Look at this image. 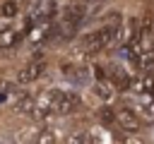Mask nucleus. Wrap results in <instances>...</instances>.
<instances>
[{
	"instance_id": "nucleus-12",
	"label": "nucleus",
	"mask_w": 154,
	"mask_h": 144,
	"mask_svg": "<svg viewBox=\"0 0 154 144\" xmlns=\"http://www.w3.org/2000/svg\"><path fill=\"white\" fill-rule=\"evenodd\" d=\"M31 144H55V134H53L51 130H41V132L31 139Z\"/></svg>"
},
{
	"instance_id": "nucleus-1",
	"label": "nucleus",
	"mask_w": 154,
	"mask_h": 144,
	"mask_svg": "<svg viewBox=\"0 0 154 144\" xmlns=\"http://www.w3.org/2000/svg\"><path fill=\"white\" fill-rule=\"evenodd\" d=\"M103 70H106V79H108L116 89H130V86H132V77H130V72H128L123 65L111 62V65H106Z\"/></svg>"
},
{
	"instance_id": "nucleus-10",
	"label": "nucleus",
	"mask_w": 154,
	"mask_h": 144,
	"mask_svg": "<svg viewBox=\"0 0 154 144\" xmlns=\"http://www.w3.org/2000/svg\"><path fill=\"white\" fill-rule=\"evenodd\" d=\"M0 12H2V17H14V14H19V2L17 0H5Z\"/></svg>"
},
{
	"instance_id": "nucleus-6",
	"label": "nucleus",
	"mask_w": 154,
	"mask_h": 144,
	"mask_svg": "<svg viewBox=\"0 0 154 144\" xmlns=\"http://www.w3.org/2000/svg\"><path fill=\"white\" fill-rule=\"evenodd\" d=\"M91 89H94V94H96L101 101H111V98L116 96V86H113L108 79H96Z\"/></svg>"
},
{
	"instance_id": "nucleus-13",
	"label": "nucleus",
	"mask_w": 154,
	"mask_h": 144,
	"mask_svg": "<svg viewBox=\"0 0 154 144\" xmlns=\"http://www.w3.org/2000/svg\"><path fill=\"white\" fill-rule=\"evenodd\" d=\"M67 144H91L89 132H72V134L67 137Z\"/></svg>"
},
{
	"instance_id": "nucleus-15",
	"label": "nucleus",
	"mask_w": 154,
	"mask_h": 144,
	"mask_svg": "<svg viewBox=\"0 0 154 144\" xmlns=\"http://www.w3.org/2000/svg\"><path fill=\"white\" fill-rule=\"evenodd\" d=\"M152 98H154V91H152Z\"/></svg>"
},
{
	"instance_id": "nucleus-8",
	"label": "nucleus",
	"mask_w": 154,
	"mask_h": 144,
	"mask_svg": "<svg viewBox=\"0 0 154 144\" xmlns=\"http://www.w3.org/2000/svg\"><path fill=\"white\" fill-rule=\"evenodd\" d=\"M137 110H140V118H144V120H154V98H149V96H142V98H137Z\"/></svg>"
},
{
	"instance_id": "nucleus-7",
	"label": "nucleus",
	"mask_w": 154,
	"mask_h": 144,
	"mask_svg": "<svg viewBox=\"0 0 154 144\" xmlns=\"http://www.w3.org/2000/svg\"><path fill=\"white\" fill-rule=\"evenodd\" d=\"M34 106H36V98L29 96V94L17 96V101H14V110H17V113H26V115H31V113H34Z\"/></svg>"
},
{
	"instance_id": "nucleus-14",
	"label": "nucleus",
	"mask_w": 154,
	"mask_h": 144,
	"mask_svg": "<svg viewBox=\"0 0 154 144\" xmlns=\"http://www.w3.org/2000/svg\"><path fill=\"white\" fill-rule=\"evenodd\" d=\"M0 103H7V86L0 89Z\"/></svg>"
},
{
	"instance_id": "nucleus-11",
	"label": "nucleus",
	"mask_w": 154,
	"mask_h": 144,
	"mask_svg": "<svg viewBox=\"0 0 154 144\" xmlns=\"http://www.w3.org/2000/svg\"><path fill=\"white\" fill-rule=\"evenodd\" d=\"M99 122H101L103 127L113 125V122H116V110H111V108H99Z\"/></svg>"
},
{
	"instance_id": "nucleus-9",
	"label": "nucleus",
	"mask_w": 154,
	"mask_h": 144,
	"mask_svg": "<svg viewBox=\"0 0 154 144\" xmlns=\"http://www.w3.org/2000/svg\"><path fill=\"white\" fill-rule=\"evenodd\" d=\"M89 139H91V144H108V132H103V127H94V130H89Z\"/></svg>"
},
{
	"instance_id": "nucleus-3",
	"label": "nucleus",
	"mask_w": 154,
	"mask_h": 144,
	"mask_svg": "<svg viewBox=\"0 0 154 144\" xmlns=\"http://www.w3.org/2000/svg\"><path fill=\"white\" fill-rule=\"evenodd\" d=\"M84 17H87V5L84 2H70V5L63 7V17L60 19L72 24V26H82Z\"/></svg>"
},
{
	"instance_id": "nucleus-4",
	"label": "nucleus",
	"mask_w": 154,
	"mask_h": 144,
	"mask_svg": "<svg viewBox=\"0 0 154 144\" xmlns=\"http://www.w3.org/2000/svg\"><path fill=\"white\" fill-rule=\"evenodd\" d=\"M43 70H46V62H41V60H31V62H26V65L19 70L17 82H19V84H31V82H36V79L43 74Z\"/></svg>"
},
{
	"instance_id": "nucleus-2",
	"label": "nucleus",
	"mask_w": 154,
	"mask_h": 144,
	"mask_svg": "<svg viewBox=\"0 0 154 144\" xmlns=\"http://www.w3.org/2000/svg\"><path fill=\"white\" fill-rule=\"evenodd\" d=\"M116 122L125 132H140V127H142V120L132 108H118L116 110Z\"/></svg>"
},
{
	"instance_id": "nucleus-5",
	"label": "nucleus",
	"mask_w": 154,
	"mask_h": 144,
	"mask_svg": "<svg viewBox=\"0 0 154 144\" xmlns=\"http://www.w3.org/2000/svg\"><path fill=\"white\" fill-rule=\"evenodd\" d=\"M22 38H24V31L10 29V26H2L0 29V48H12V46L22 43Z\"/></svg>"
}]
</instances>
